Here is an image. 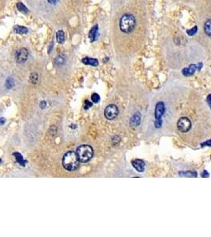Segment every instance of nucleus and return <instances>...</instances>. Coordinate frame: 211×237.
<instances>
[{
	"label": "nucleus",
	"instance_id": "obj_29",
	"mask_svg": "<svg viewBox=\"0 0 211 237\" xmlns=\"http://www.w3.org/2000/svg\"><path fill=\"white\" fill-rule=\"evenodd\" d=\"M201 176H202V177H203V176H206V177H208V176H209V174H208V173H207V172H202V175H201Z\"/></svg>",
	"mask_w": 211,
	"mask_h": 237
},
{
	"label": "nucleus",
	"instance_id": "obj_20",
	"mask_svg": "<svg viewBox=\"0 0 211 237\" xmlns=\"http://www.w3.org/2000/svg\"><path fill=\"white\" fill-rule=\"evenodd\" d=\"M38 74L36 73H32L30 75V82H32V84H36L37 81H38Z\"/></svg>",
	"mask_w": 211,
	"mask_h": 237
},
{
	"label": "nucleus",
	"instance_id": "obj_11",
	"mask_svg": "<svg viewBox=\"0 0 211 237\" xmlns=\"http://www.w3.org/2000/svg\"><path fill=\"white\" fill-rule=\"evenodd\" d=\"M140 120H141L140 114L138 112V113H136L135 115H134L133 117L131 118V126H138L139 123H140Z\"/></svg>",
	"mask_w": 211,
	"mask_h": 237
},
{
	"label": "nucleus",
	"instance_id": "obj_24",
	"mask_svg": "<svg viewBox=\"0 0 211 237\" xmlns=\"http://www.w3.org/2000/svg\"><path fill=\"white\" fill-rule=\"evenodd\" d=\"M91 106H92V103H91L90 101H89L88 100H85L84 108H85V109H89V108H91Z\"/></svg>",
	"mask_w": 211,
	"mask_h": 237
},
{
	"label": "nucleus",
	"instance_id": "obj_1",
	"mask_svg": "<svg viewBox=\"0 0 211 237\" xmlns=\"http://www.w3.org/2000/svg\"><path fill=\"white\" fill-rule=\"evenodd\" d=\"M79 165V160L76 153L73 151L67 152L63 157V166L65 169L72 172L76 170Z\"/></svg>",
	"mask_w": 211,
	"mask_h": 237
},
{
	"label": "nucleus",
	"instance_id": "obj_9",
	"mask_svg": "<svg viewBox=\"0 0 211 237\" xmlns=\"http://www.w3.org/2000/svg\"><path fill=\"white\" fill-rule=\"evenodd\" d=\"M131 163L133 167L135 168V169L139 172H142L145 170V163H144L143 161L139 160V159H136V160L132 161Z\"/></svg>",
	"mask_w": 211,
	"mask_h": 237
},
{
	"label": "nucleus",
	"instance_id": "obj_26",
	"mask_svg": "<svg viewBox=\"0 0 211 237\" xmlns=\"http://www.w3.org/2000/svg\"><path fill=\"white\" fill-rule=\"evenodd\" d=\"M46 105H47V104H46V102L45 101H41V104H40V107H41V109H44L45 107H46Z\"/></svg>",
	"mask_w": 211,
	"mask_h": 237
},
{
	"label": "nucleus",
	"instance_id": "obj_15",
	"mask_svg": "<svg viewBox=\"0 0 211 237\" xmlns=\"http://www.w3.org/2000/svg\"><path fill=\"white\" fill-rule=\"evenodd\" d=\"M56 38H57V41L59 42V44H63L65 41L64 32L63 30H59L56 33Z\"/></svg>",
	"mask_w": 211,
	"mask_h": 237
},
{
	"label": "nucleus",
	"instance_id": "obj_8",
	"mask_svg": "<svg viewBox=\"0 0 211 237\" xmlns=\"http://www.w3.org/2000/svg\"><path fill=\"white\" fill-rule=\"evenodd\" d=\"M165 111V107L163 102H159L157 104L155 109V118L157 120L161 119Z\"/></svg>",
	"mask_w": 211,
	"mask_h": 237
},
{
	"label": "nucleus",
	"instance_id": "obj_17",
	"mask_svg": "<svg viewBox=\"0 0 211 237\" xmlns=\"http://www.w3.org/2000/svg\"><path fill=\"white\" fill-rule=\"evenodd\" d=\"M64 62H65L64 57L62 56H59L56 57V60H55V63H56V66L59 67V66H62V65L64 64Z\"/></svg>",
	"mask_w": 211,
	"mask_h": 237
},
{
	"label": "nucleus",
	"instance_id": "obj_22",
	"mask_svg": "<svg viewBox=\"0 0 211 237\" xmlns=\"http://www.w3.org/2000/svg\"><path fill=\"white\" fill-rule=\"evenodd\" d=\"M197 31H198V27L195 26L194 28L191 29V30H188V31H187V33H188L189 36H193L196 33Z\"/></svg>",
	"mask_w": 211,
	"mask_h": 237
},
{
	"label": "nucleus",
	"instance_id": "obj_12",
	"mask_svg": "<svg viewBox=\"0 0 211 237\" xmlns=\"http://www.w3.org/2000/svg\"><path fill=\"white\" fill-rule=\"evenodd\" d=\"M13 155L15 157V158H16V161H17V162H18V164H20V165H21V166H25V164H26L27 161L24 160L23 157L21 156V153H18V152H16V153H14Z\"/></svg>",
	"mask_w": 211,
	"mask_h": 237
},
{
	"label": "nucleus",
	"instance_id": "obj_13",
	"mask_svg": "<svg viewBox=\"0 0 211 237\" xmlns=\"http://www.w3.org/2000/svg\"><path fill=\"white\" fill-rule=\"evenodd\" d=\"M82 63L85 65H91V66H94V67L97 66L98 63H99L97 59H91V58H88V57L82 59Z\"/></svg>",
	"mask_w": 211,
	"mask_h": 237
},
{
	"label": "nucleus",
	"instance_id": "obj_19",
	"mask_svg": "<svg viewBox=\"0 0 211 237\" xmlns=\"http://www.w3.org/2000/svg\"><path fill=\"white\" fill-rule=\"evenodd\" d=\"M14 85V81L12 78H8L6 79V86L7 89H11L13 86Z\"/></svg>",
	"mask_w": 211,
	"mask_h": 237
},
{
	"label": "nucleus",
	"instance_id": "obj_23",
	"mask_svg": "<svg viewBox=\"0 0 211 237\" xmlns=\"http://www.w3.org/2000/svg\"><path fill=\"white\" fill-rule=\"evenodd\" d=\"M91 98H92V100L93 101L94 103H97L100 101V96L98 95L97 93H93V95H92V97H91Z\"/></svg>",
	"mask_w": 211,
	"mask_h": 237
},
{
	"label": "nucleus",
	"instance_id": "obj_4",
	"mask_svg": "<svg viewBox=\"0 0 211 237\" xmlns=\"http://www.w3.org/2000/svg\"><path fill=\"white\" fill-rule=\"evenodd\" d=\"M118 114H119V109L117 106L115 104H110L104 110V115L109 120L115 119L117 117Z\"/></svg>",
	"mask_w": 211,
	"mask_h": 237
},
{
	"label": "nucleus",
	"instance_id": "obj_18",
	"mask_svg": "<svg viewBox=\"0 0 211 237\" xmlns=\"http://www.w3.org/2000/svg\"><path fill=\"white\" fill-rule=\"evenodd\" d=\"M17 7H18V10L20 12H21V13H23V14H26V13H28V9L26 8V6L24 5L23 3H19L17 4Z\"/></svg>",
	"mask_w": 211,
	"mask_h": 237
},
{
	"label": "nucleus",
	"instance_id": "obj_6",
	"mask_svg": "<svg viewBox=\"0 0 211 237\" xmlns=\"http://www.w3.org/2000/svg\"><path fill=\"white\" fill-rule=\"evenodd\" d=\"M202 63H199L198 65L195 64H191L188 67L184 68L182 73L184 76H191L192 74H194V73L195 72V70H200V69L202 68Z\"/></svg>",
	"mask_w": 211,
	"mask_h": 237
},
{
	"label": "nucleus",
	"instance_id": "obj_10",
	"mask_svg": "<svg viewBox=\"0 0 211 237\" xmlns=\"http://www.w3.org/2000/svg\"><path fill=\"white\" fill-rule=\"evenodd\" d=\"M97 31H98V25H95L93 26L89 31V37L90 39L91 42H93L95 40H96V36H97Z\"/></svg>",
	"mask_w": 211,
	"mask_h": 237
},
{
	"label": "nucleus",
	"instance_id": "obj_7",
	"mask_svg": "<svg viewBox=\"0 0 211 237\" xmlns=\"http://www.w3.org/2000/svg\"><path fill=\"white\" fill-rule=\"evenodd\" d=\"M29 56V52L25 48H21L16 53V60L18 63H24Z\"/></svg>",
	"mask_w": 211,
	"mask_h": 237
},
{
	"label": "nucleus",
	"instance_id": "obj_30",
	"mask_svg": "<svg viewBox=\"0 0 211 237\" xmlns=\"http://www.w3.org/2000/svg\"><path fill=\"white\" fill-rule=\"evenodd\" d=\"M210 95H209L207 97V102H208L209 105H210Z\"/></svg>",
	"mask_w": 211,
	"mask_h": 237
},
{
	"label": "nucleus",
	"instance_id": "obj_3",
	"mask_svg": "<svg viewBox=\"0 0 211 237\" xmlns=\"http://www.w3.org/2000/svg\"><path fill=\"white\" fill-rule=\"evenodd\" d=\"M76 154L81 162H88L93 156V149L90 146L82 145L77 149Z\"/></svg>",
	"mask_w": 211,
	"mask_h": 237
},
{
	"label": "nucleus",
	"instance_id": "obj_25",
	"mask_svg": "<svg viewBox=\"0 0 211 237\" xmlns=\"http://www.w3.org/2000/svg\"><path fill=\"white\" fill-rule=\"evenodd\" d=\"M155 126L157 128H159L161 126V119H158L155 122Z\"/></svg>",
	"mask_w": 211,
	"mask_h": 237
},
{
	"label": "nucleus",
	"instance_id": "obj_5",
	"mask_svg": "<svg viewBox=\"0 0 211 237\" xmlns=\"http://www.w3.org/2000/svg\"><path fill=\"white\" fill-rule=\"evenodd\" d=\"M178 129L181 132H188L191 129V123L188 118L182 117L180 118L177 123Z\"/></svg>",
	"mask_w": 211,
	"mask_h": 237
},
{
	"label": "nucleus",
	"instance_id": "obj_2",
	"mask_svg": "<svg viewBox=\"0 0 211 237\" xmlns=\"http://www.w3.org/2000/svg\"><path fill=\"white\" fill-rule=\"evenodd\" d=\"M136 25V20L132 14H125L120 18V28L122 32L129 33L132 32Z\"/></svg>",
	"mask_w": 211,
	"mask_h": 237
},
{
	"label": "nucleus",
	"instance_id": "obj_21",
	"mask_svg": "<svg viewBox=\"0 0 211 237\" xmlns=\"http://www.w3.org/2000/svg\"><path fill=\"white\" fill-rule=\"evenodd\" d=\"M179 175L182 176H188V177H192V176H197V174L195 172H180Z\"/></svg>",
	"mask_w": 211,
	"mask_h": 237
},
{
	"label": "nucleus",
	"instance_id": "obj_27",
	"mask_svg": "<svg viewBox=\"0 0 211 237\" xmlns=\"http://www.w3.org/2000/svg\"><path fill=\"white\" fill-rule=\"evenodd\" d=\"M5 123H6V120H5V119L1 118V119H0V125H3V124H4Z\"/></svg>",
	"mask_w": 211,
	"mask_h": 237
},
{
	"label": "nucleus",
	"instance_id": "obj_28",
	"mask_svg": "<svg viewBox=\"0 0 211 237\" xmlns=\"http://www.w3.org/2000/svg\"><path fill=\"white\" fill-rule=\"evenodd\" d=\"M59 0H48V3H51V4H56Z\"/></svg>",
	"mask_w": 211,
	"mask_h": 237
},
{
	"label": "nucleus",
	"instance_id": "obj_16",
	"mask_svg": "<svg viewBox=\"0 0 211 237\" xmlns=\"http://www.w3.org/2000/svg\"><path fill=\"white\" fill-rule=\"evenodd\" d=\"M14 30L15 32L20 33V34H24V33H27L28 32V29H26L25 27L19 26V25L15 26Z\"/></svg>",
	"mask_w": 211,
	"mask_h": 237
},
{
	"label": "nucleus",
	"instance_id": "obj_14",
	"mask_svg": "<svg viewBox=\"0 0 211 237\" xmlns=\"http://www.w3.org/2000/svg\"><path fill=\"white\" fill-rule=\"evenodd\" d=\"M204 31H205L206 34L209 36L211 35V21L210 19H207V21L205 22L204 25Z\"/></svg>",
	"mask_w": 211,
	"mask_h": 237
}]
</instances>
